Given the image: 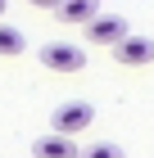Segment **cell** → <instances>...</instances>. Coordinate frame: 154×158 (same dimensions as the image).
Listing matches in <instances>:
<instances>
[{"mask_svg": "<svg viewBox=\"0 0 154 158\" xmlns=\"http://www.w3.org/2000/svg\"><path fill=\"white\" fill-rule=\"evenodd\" d=\"M36 59H41V68H50V73H82L86 68V50L77 45V41H46V45L36 50Z\"/></svg>", "mask_w": 154, "mask_h": 158, "instance_id": "cell-1", "label": "cell"}, {"mask_svg": "<svg viewBox=\"0 0 154 158\" xmlns=\"http://www.w3.org/2000/svg\"><path fill=\"white\" fill-rule=\"evenodd\" d=\"M91 122H95V109H91V104H82V99H73V104H59V109L50 113V135L73 140V135H82Z\"/></svg>", "mask_w": 154, "mask_h": 158, "instance_id": "cell-2", "label": "cell"}, {"mask_svg": "<svg viewBox=\"0 0 154 158\" xmlns=\"http://www.w3.org/2000/svg\"><path fill=\"white\" fill-rule=\"evenodd\" d=\"M82 36L91 41V45H109V50H113L118 41H127V36H131V23L122 18V14H95L91 23L82 27Z\"/></svg>", "mask_w": 154, "mask_h": 158, "instance_id": "cell-3", "label": "cell"}, {"mask_svg": "<svg viewBox=\"0 0 154 158\" xmlns=\"http://www.w3.org/2000/svg\"><path fill=\"white\" fill-rule=\"evenodd\" d=\"M113 59L122 63V68H145V63H154V36H127L113 45Z\"/></svg>", "mask_w": 154, "mask_h": 158, "instance_id": "cell-4", "label": "cell"}, {"mask_svg": "<svg viewBox=\"0 0 154 158\" xmlns=\"http://www.w3.org/2000/svg\"><path fill=\"white\" fill-rule=\"evenodd\" d=\"M32 158H82V145H73L64 135H41L32 140Z\"/></svg>", "mask_w": 154, "mask_h": 158, "instance_id": "cell-5", "label": "cell"}, {"mask_svg": "<svg viewBox=\"0 0 154 158\" xmlns=\"http://www.w3.org/2000/svg\"><path fill=\"white\" fill-rule=\"evenodd\" d=\"M50 9H55V18H59V23H91L95 14H100V5H95V0H64V5H50Z\"/></svg>", "mask_w": 154, "mask_h": 158, "instance_id": "cell-6", "label": "cell"}, {"mask_svg": "<svg viewBox=\"0 0 154 158\" xmlns=\"http://www.w3.org/2000/svg\"><path fill=\"white\" fill-rule=\"evenodd\" d=\"M27 50V36L18 32V27H9V23H0V59H18Z\"/></svg>", "mask_w": 154, "mask_h": 158, "instance_id": "cell-7", "label": "cell"}, {"mask_svg": "<svg viewBox=\"0 0 154 158\" xmlns=\"http://www.w3.org/2000/svg\"><path fill=\"white\" fill-rule=\"evenodd\" d=\"M82 158H127L122 154V145H109V140H100V145H86Z\"/></svg>", "mask_w": 154, "mask_h": 158, "instance_id": "cell-8", "label": "cell"}, {"mask_svg": "<svg viewBox=\"0 0 154 158\" xmlns=\"http://www.w3.org/2000/svg\"><path fill=\"white\" fill-rule=\"evenodd\" d=\"M5 9H9V0H0V18H5Z\"/></svg>", "mask_w": 154, "mask_h": 158, "instance_id": "cell-9", "label": "cell"}]
</instances>
